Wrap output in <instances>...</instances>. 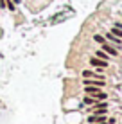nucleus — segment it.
Listing matches in <instances>:
<instances>
[{"label":"nucleus","mask_w":122,"mask_h":124,"mask_svg":"<svg viewBox=\"0 0 122 124\" xmlns=\"http://www.w3.org/2000/svg\"><path fill=\"white\" fill-rule=\"evenodd\" d=\"M90 65H93L97 68H108V61H104V59L95 56V58H90Z\"/></svg>","instance_id":"nucleus-1"},{"label":"nucleus","mask_w":122,"mask_h":124,"mask_svg":"<svg viewBox=\"0 0 122 124\" xmlns=\"http://www.w3.org/2000/svg\"><path fill=\"white\" fill-rule=\"evenodd\" d=\"M93 41H97V43H100V45H102L104 41H106V38H104L102 34H93Z\"/></svg>","instance_id":"nucleus-8"},{"label":"nucleus","mask_w":122,"mask_h":124,"mask_svg":"<svg viewBox=\"0 0 122 124\" xmlns=\"http://www.w3.org/2000/svg\"><path fill=\"white\" fill-rule=\"evenodd\" d=\"M104 38H106V40H110L111 45H122V40H120V38H117L115 34H111V32H106V36H104Z\"/></svg>","instance_id":"nucleus-4"},{"label":"nucleus","mask_w":122,"mask_h":124,"mask_svg":"<svg viewBox=\"0 0 122 124\" xmlns=\"http://www.w3.org/2000/svg\"><path fill=\"white\" fill-rule=\"evenodd\" d=\"M85 86H104V79H95V78H92V79H85Z\"/></svg>","instance_id":"nucleus-3"},{"label":"nucleus","mask_w":122,"mask_h":124,"mask_svg":"<svg viewBox=\"0 0 122 124\" xmlns=\"http://www.w3.org/2000/svg\"><path fill=\"white\" fill-rule=\"evenodd\" d=\"M95 56H97V58H100V59H104V61H108V59H110L111 56H110V54H106V52H104V50L102 49H99L97 50V52H95Z\"/></svg>","instance_id":"nucleus-6"},{"label":"nucleus","mask_w":122,"mask_h":124,"mask_svg":"<svg viewBox=\"0 0 122 124\" xmlns=\"http://www.w3.org/2000/svg\"><path fill=\"white\" fill-rule=\"evenodd\" d=\"M102 50L106 54H110V56H117V54H119V50H117L111 43H108V41H104V43H102Z\"/></svg>","instance_id":"nucleus-2"},{"label":"nucleus","mask_w":122,"mask_h":124,"mask_svg":"<svg viewBox=\"0 0 122 124\" xmlns=\"http://www.w3.org/2000/svg\"><path fill=\"white\" fill-rule=\"evenodd\" d=\"M85 92H86V95H97L100 92V88L99 86H85Z\"/></svg>","instance_id":"nucleus-5"},{"label":"nucleus","mask_w":122,"mask_h":124,"mask_svg":"<svg viewBox=\"0 0 122 124\" xmlns=\"http://www.w3.org/2000/svg\"><path fill=\"white\" fill-rule=\"evenodd\" d=\"M110 32H111V34H115L117 38H120V40H122V29H119V27H113Z\"/></svg>","instance_id":"nucleus-9"},{"label":"nucleus","mask_w":122,"mask_h":124,"mask_svg":"<svg viewBox=\"0 0 122 124\" xmlns=\"http://www.w3.org/2000/svg\"><path fill=\"white\" fill-rule=\"evenodd\" d=\"M115 27H119V29H122V22H115Z\"/></svg>","instance_id":"nucleus-12"},{"label":"nucleus","mask_w":122,"mask_h":124,"mask_svg":"<svg viewBox=\"0 0 122 124\" xmlns=\"http://www.w3.org/2000/svg\"><path fill=\"white\" fill-rule=\"evenodd\" d=\"M6 7H7L9 11H14V9H16V4L13 2V0H6Z\"/></svg>","instance_id":"nucleus-10"},{"label":"nucleus","mask_w":122,"mask_h":124,"mask_svg":"<svg viewBox=\"0 0 122 124\" xmlns=\"http://www.w3.org/2000/svg\"><path fill=\"white\" fill-rule=\"evenodd\" d=\"M83 102H85L86 106H88V104H90V106H93L95 102H97V99H95V97H92V95H86L85 99H83Z\"/></svg>","instance_id":"nucleus-7"},{"label":"nucleus","mask_w":122,"mask_h":124,"mask_svg":"<svg viewBox=\"0 0 122 124\" xmlns=\"http://www.w3.org/2000/svg\"><path fill=\"white\" fill-rule=\"evenodd\" d=\"M13 2H14V4H20V2H22V0H13Z\"/></svg>","instance_id":"nucleus-13"},{"label":"nucleus","mask_w":122,"mask_h":124,"mask_svg":"<svg viewBox=\"0 0 122 124\" xmlns=\"http://www.w3.org/2000/svg\"><path fill=\"white\" fill-rule=\"evenodd\" d=\"M0 9H6V0H0Z\"/></svg>","instance_id":"nucleus-11"}]
</instances>
